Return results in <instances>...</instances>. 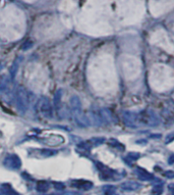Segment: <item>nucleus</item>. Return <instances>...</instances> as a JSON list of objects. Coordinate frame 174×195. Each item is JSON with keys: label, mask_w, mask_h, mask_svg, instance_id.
Returning a JSON list of instances; mask_svg holds the SVG:
<instances>
[{"label": "nucleus", "mask_w": 174, "mask_h": 195, "mask_svg": "<svg viewBox=\"0 0 174 195\" xmlns=\"http://www.w3.org/2000/svg\"><path fill=\"white\" fill-rule=\"evenodd\" d=\"M168 163L169 164H173L174 163V154L170 155L169 158H168Z\"/></svg>", "instance_id": "f8f14e48"}, {"label": "nucleus", "mask_w": 174, "mask_h": 195, "mask_svg": "<svg viewBox=\"0 0 174 195\" xmlns=\"http://www.w3.org/2000/svg\"><path fill=\"white\" fill-rule=\"evenodd\" d=\"M97 166L99 167V169L101 170V172H102V177L104 178V180H109L110 178H112L113 175H114V171L111 169H108V167L106 166H104V164L97 163Z\"/></svg>", "instance_id": "20e7f679"}, {"label": "nucleus", "mask_w": 174, "mask_h": 195, "mask_svg": "<svg viewBox=\"0 0 174 195\" xmlns=\"http://www.w3.org/2000/svg\"><path fill=\"white\" fill-rule=\"evenodd\" d=\"M139 121L140 123L146 124L148 126L151 127H156L160 124V118H158V115L153 112L152 111H143L140 114V115H139Z\"/></svg>", "instance_id": "f257e3e1"}, {"label": "nucleus", "mask_w": 174, "mask_h": 195, "mask_svg": "<svg viewBox=\"0 0 174 195\" xmlns=\"http://www.w3.org/2000/svg\"><path fill=\"white\" fill-rule=\"evenodd\" d=\"M140 157V154L137 153V152H129L127 154V158H129L131 160H136Z\"/></svg>", "instance_id": "1a4fd4ad"}, {"label": "nucleus", "mask_w": 174, "mask_h": 195, "mask_svg": "<svg viewBox=\"0 0 174 195\" xmlns=\"http://www.w3.org/2000/svg\"><path fill=\"white\" fill-rule=\"evenodd\" d=\"M164 175L168 179H173L174 178V171H171V170L166 171V172L164 173Z\"/></svg>", "instance_id": "9d476101"}, {"label": "nucleus", "mask_w": 174, "mask_h": 195, "mask_svg": "<svg viewBox=\"0 0 174 195\" xmlns=\"http://www.w3.org/2000/svg\"><path fill=\"white\" fill-rule=\"evenodd\" d=\"M162 193H163V187H162L161 185L155 186V187L153 188L152 191H151V194L152 195H161Z\"/></svg>", "instance_id": "6e6552de"}, {"label": "nucleus", "mask_w": 174, "mask_h": 195, "mask_svg": "<svg viewBox=\"0 0 174 195\" xmlns=\"http://www.w3.org/2000/svg\"><path fill=\"white\" fill-rule=\"evenodd\" d=\"M173 140H174V133H171V134H169V135L167 136L165 143H170L171 141H173Z\"/></svg>", "instance_id": "9b49d317"}, {"label": "nucleus", "mask_w": 174, "mask_h": 195, "mask_svg": "<svg viewBox=\"0 0 174 195\" xmlns=\"http://www.w3.org/2000/svg\"><path fill=\"white\" fill-rule=\"evenodd\" d=\"M162 135L161 134H155V135H151L150 137H151V138H154V139H157V138H160Z\"/></svg>", "instance_id": "4468645a"}, {"label": "nucleus", "mask_w": 174, "mask_h": 195, "mask_svg": "<svg viewBox=\"0 0 174 195\" xmlns=\"http://www.w3.org/2000/svg\"><path fill=\"white\" fill-rule=\"evenodd\" d=\"M109 143L111 146H113V147H115V148H118L119 150H124V146L122 145L120 142H118L116 139H110Z\"/></svg>", "instance_id": "0eeeda50"}, {"label": "nucleus", "mask_w": 174, "mask_h": 195, "mask_svg": "<svg viewBox=\"0 0 174 195\" xmlns=\"http://www.w3.org/2000/svg\"><path fill=\"white\" fill-rule=\"evenodd\" d=\"M136 174L139 176V178L140 180H143V181H151V180L154 179V176L152 175L151 173L147 172L145 169L143 167H136Z\"/></svg>", "instance_id": "7ed1b4c3"}, {"label": "nucleus", "mask_w": 174, "mask_h": 195, "mask_svg": "<svg viewBox=\"0 0 174 195\" xmlns=\"http://www.w3.org/2000/svg\"><path fill=\"white\" fill-rule=\"evenodd\" d=\"M102 115H103L104 120H105V122H107V123H110V122H114V114H112L110 109L104 108Z\"/></svg>", "instance_id": "423d86ee"}, {"label": "nucleus", "mask_w": 174, "mask_h": 195, "mask_svg": "<svg viewBox=\"0 0 174 195\" xmlns=\"http://www.w3.org/2000/svg\"><path fill=\"white\" fill-rule=\"evenodd\" d=\"M169 190L171 191V194L174 195V184H170L169 185Z\"/></svg>", "instance_id": "ddd939ff"}, {"label": "nucleus", "mask_w": 174, "mask_h": 195, "mask_svg": "<svg viewBox=\"0 0 174 195\" xmlns=\"http://www.w3.org/2000/svg\"><path fill=\"white\" fill-rule=\"evenodd\" d=\"M140 187V184L134 181H126L121 184V188L126 191H134Z\"/></svg>", "instance_id": "39448f33"}, {"label": "nucleus", "mask_w": 174, "mask_h": 195, "mask_svg": "<svg viewBox=\"0 0 174 195\" xmlns=\"http://www.w3.org/2000/svg\"><path fill=\"white\" fill-rule=\"evenodd\" d=\"M123 120L124 124L128 127H134L136 122H139V115L131 111H124L123 112Z\"/></svg>", "instance_id": "f03ea898"}]
</instances>
